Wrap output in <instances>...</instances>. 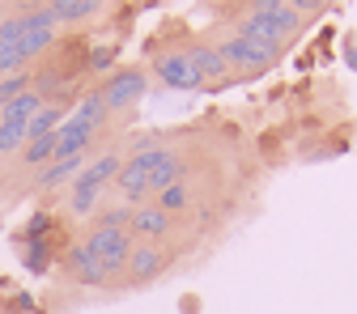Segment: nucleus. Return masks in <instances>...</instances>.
I'll return each instance as SVG.
<instances>
[{
    "instance_id": "4468645a",
    "label": "nucleus",
    "mask_w": 357,
    "mask_h": 314,
    "mask_svg": "<svg viewBox=\"0 0 357 314\" xmlns=\"http://www.w3.org/2000/svg\"><path fill=\"white\" fill-rule=\"evenodd\" d=\"M128 221H132V208L119 204V200H111V204H102L94 212V230H128Z\"/></svg>"
},
{
    "instance_id": "ddd939ff",
    "label": "nucleus",
    "mask_w": 357,
    "mask_h": 314,
    "mask_svg": "<svg viewBox=\"0 0 357 314\" xmlns=\"http://www.w3.org/2000/svg\"><path fill=\"white\" fill-rule=\"evenodd\" d=\"M43 107H47V102H43L38 89H26V94H17L9 107H0V119H22V123H30Z\"/></svg>"
},
{
    "instance_id": "2eb2a0df",
    "label": "nucleus",
    "mask_w": 357,
    "mask_h": 314,
    "mask_svg": "<svg viewBox=\"0 0 357 314\" xmlns=\"http://www.w3.org/2000/svg\"><path fill=\"white\" fill-rule=\"evenodd\" d=\"M34 89V72H13V77H0V107H9L17 94Z\"/></svg>"
},
{
    "instance_id": "dca6fc26",
    "label": "nucleus",
    "mask_w": 357,
    "mask_h": 314,
    "mask_svg": "<svg viewBox=\"0 0 357 314\" xmlns=\"http://www.w3.org/2000/svg\"><path fill=\"white\" fill-rule=\"evenodd\" d=\"M0 22H5V13H0Z\"/></svg>"
},
{
    "instance_id": "1a4fd4ad",
    "label": "nucleus",
    "mask_w": 357,
    "mask_h": 314,
    "mask_svg": "<svg viewBox=\"0 0 357 314\" xmlns=\"http://www.w3.org/2000/svg\"><path fill=\"white\" fill-rule=\"evenodd\" d=\"M64 200H68V212L73 217H89V221H94V212L107 204V191L102 187H94V183H85V178H73V183H68V191H64Z\"/></svg>"
},
{
    "instance_id": "9d476101",
    "label": "nucleus",
    "mask_w": 357,
    "mask_h": 314,
    "mask_svg": "<svg viewBox=\"0 0 357 314\" xmlns=\"http://www.w3.org/2000/svg\"><path fill=\"white\" fill-rule=\"evenodd\" d=\"M196 196H200V183H196V178H183V183H174V187L158 191L149 204H158L162 212H170V217L178 221V217H183L188 208H196Z\"/></svg>"
},
{
    "instance_id": "7ed1b4c3",
    "label": "nucleus",
    "mask_w": 357,
    "mask_h": 314,
    "mask_svg": "<svg viewBox=\"0 0 357 314\" xmlns=\"http://www.w3.org/2000/svg\"><path fill=\"white\" fill-rule=\"evenodd\" d=\"M132 246H137V242H132L128 230H94V226H89V234H85V251L102 263V272H107L111 285H123Z\"/></svg>"
},
{
    "instance_id": "423d86ee",
    "label": "nucleus",
    "mask_w": 357,
    "mask_h": 314,
    "mask_svg": "<svg viewBox=\"0 0 357 314\" xmlns=\"http://www.w3.org/2000/svg\"><path fill=\"white\" fill-rule=\"evenodd\" d=\"M183 42H188V56H192V64H196V72H200V85L208 89V94L234 85V72H230L226 60H221V52L213 47V38H192V34H183Z\"/></svg>"
},
{
    "instance_id": "6e6552de",
    "label": "nucleus",
    "mask_w": 357,
    "mask_h": 314,
    "mask_svg": "<svg viewBox=\"0 0 357 314\" xmlns=\"http://www.w3.org/2000/svg\"><path fill=\"white\" fill-rule=\"evenodd\" d=\"M64 276L73 285H81V289H102V285H111L107 272H102V263L85 251V242H77V246L64 251Z\"/></svg>"
},
{
    "instance_id": "20e7f679",
    "label": "nucleus",
    "mask_w": 357,
    "mask_h": 314,
    "mask_svg": "<svg viewBox=\"0 0 357 314\" xmlns=\"http://www.w3.org/2000/svg\"><path fill=\"white\" fill-rule=\"evenodd\" d=\"M149 68H153V77H158L162 85H170V89H204L183 38L170 42V47H162V42H158V47L149 52Z\"/></svg>"
},
{
    "instance_id": "39448f33",
    "label": "nucleus",
    "mask_w": 357,
    "mask_h": 314,
    "mask_svg": "<svg viewBox=\"0 0 357 314\" xmlns=\"http://www.w3.org/2000/svg\"><path fill=\"white\" fill-rule=\"evenodd\" d=\"M174 267V255L166 246H153V242H137L128 255V272H123V289H137V285H153L162 281Z\"/></svg>"
},
{
    "instance_id": "f03ea898",
    "label": "nucleus",
    "mask_w": 357,
    "mask_h": 314,
    "mask_svg": "<svg viewBox=\"0 0 357 314\" xmlns=\"http://www.w3.org/2000/svg\"><path fill=\"white\" fill-rule=\"evenodd\" d=\"M94 94L102 98L107 115H123V111H132V107H137V102L145 98V68H141V64L111 68V72L98 81Z\"/></svg>"
},
{
    "instance_id": "f8f14e48",
    "label": "nucleus",
    "mask_w": 357,
    "mask_h": 314,
    "mask_svg": "<svg viewBox=\"0 0 357 314\" xmlns=\"http://www.w3.org/2000/svg\"><path fill=\"white\" fill-rule=\"evenodd\" d=\"M85 166H89V153H81V157H68V162H52V166H43V170L34 174V183H38L43 191L64 187V183H73V178H77Z\"/></svg>"
},
{
    "instance_id": "f257e3e1",
    "label": "nucleus",
    "mask_w": 357,
    "mask_h": 314,
    "mask_svg": "<svg viewBox=\"0 0 357 314\" xmlns=\"http://www.w3.org/2000/svg\"><path fill=\"white\" fill-rule=\"evenodd\" d=\"M213 47L221 52V60L230 64L234 81H238V77H259V72L277 68V64L285 60V56H277L273 47L251 42V38H243V34H234V30H217V34H213Z\"/></svg>"
},
{
    "instance_id": "9b49d317",
    "label": "nucleus",
    "mask_w": 357,
    "mask_h": 314,
    "mask_svg": "<svg viewBox=\"0 0 357 314\" xmlns=\"http://www.w3.org/2000/svg\"><path fill=\"white\" fill-rule=\"evenodd\" d=\"M52 22L64 30V26H77V22H89V17H102L107 5H98V0H56V5H47Z\"/></svg>"
},
{
    "instance_id": "0eeeda50",
    "label": "nucleus",
    "mask_w": 357,
    "mask_h": 314,
    "mask_svg": "<svg viewBox=\"0 0 357 314\" xmlns=\"http://www.w3.org/2000/svg\"><path fill=\"white\" fill-rule=\"evenodd\" d=\"M128 234H132V242H153V246H162L170 234H178V221L170 212H162L158 204H141V208H132Z\"/></svg>"
}]
</instances>
